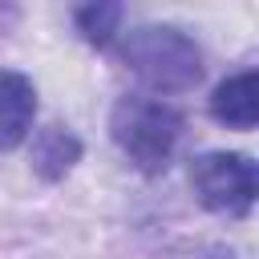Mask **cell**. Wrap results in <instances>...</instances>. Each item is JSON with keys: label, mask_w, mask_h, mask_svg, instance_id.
I'll list each match as a JSON object with an SVG mask.
<instances>
[{"label": "cell", "mask_w": 259, "mask_h": 259, "mask_svg": "<svg viewBox=\"0 0 259 259\" xmlns=\"http://www.w3.org/2000/svg\"><path fill=\"white\" fill-rule=\"evenodd\" d=\"M125 65L162 93H182L202 81V49L174 24H142L121 36Z\"/></svg>", "instance_id": "6da1fadb"}, {"label": "cell", "mask_w": 259, "mask_h": 259, "mask_svg": "<svg viewBox=\"0 0 259 259\" xmlns=\"http://www.w3.org/2000/svg\"><path fill=\"white\" fill-rule=\"evenodd\" d=\"M109 134L117 150L146 174H158L170 166V154L182 138V113L158 97L130 93L109 113Z\"/></svg>", "instance_id": "7a4b0ae2"}, {"label": "cell", "mask_w": 259, "mask_h": 259, "mask_svg": "<svg viewBox=\"0 0 259 259\" xmlns=\"http://www.w3.org/2000/svg\"><path fill=\"white\" fill-rule=\"evenodd\" d=\"M190 186L206 210L227 214V219H243L255 202L259 174H255V162L247 154L210 150V154H198L190 162Z\"/></svg>", "instance_id": "3957f363"}, {"label": "cell", "mask_w": 259, "mask_h": 259, "mask_svg": "<svg viewBox=\"0 0 259 259\" xmlns=\"http://www.w3.org/2000/svg\"><path fill=\"white\" fill-rule=\"evenodd\" d=\"M36 117V89L24 73L0 69V150H16Z\"/></svg>", "instance_id": "277c9868"}, {"label": "cell", "mask_w": 259, "mask_h": 259, "mask_svg": "<svg viewBox=\"0 0 259 259\" xmlns=\"http://www.w3.org/2000/svg\"><path fill=\"white\" fill-rule=\"evenodd\" d=\"M210 117L231 130H251L259 121V73L243 69V73L227 77L210 97Z\"/></svg>", "instance_id": "5b68a950"}, {"label": "cell", "mask_w": 259, "mask_h": 259, "mask_svg": "<svg viewBox=\"0 0 259 259\" xmlns=\"http://www.w3.org/2000/svg\"><path fill=\"white\" fill-rule=\"evenodd\" d=\"M77 158H81V142H77L73 130H65V125L36 130V138H32V170L45 182H61L77 166Z\"/></svg>", "instance_id": "8992f818"}, {"label": "cell", "mask_w": 259, "mask_h": 259, "mask_svg": "<svg viewBox=\"0 0 259 259\" xmlns=\"http://www.w3.org/2000/svg\"><path fill=\"white\" fill-rule=\"evenodd\" d=\"M73 20L89 45H109L117 36V24H121V4H85L73 12Z\"/></svg>", "instance_id": "52a82bcc"}, {"label": "cell", "mask_w": 259, "mask_h": 259, "mask_svg": "<svg viewBox=\"0 0 259 259\" xmlns=\"http://www.w3.org/2000/svg\"><path fill=\"white\" fill-rule=\"evenodd\" d=\"M202 259H235V255H227V251H210V255H202Z\"/></svg>", "instance_id": "ba28073f"}]
</instances>
